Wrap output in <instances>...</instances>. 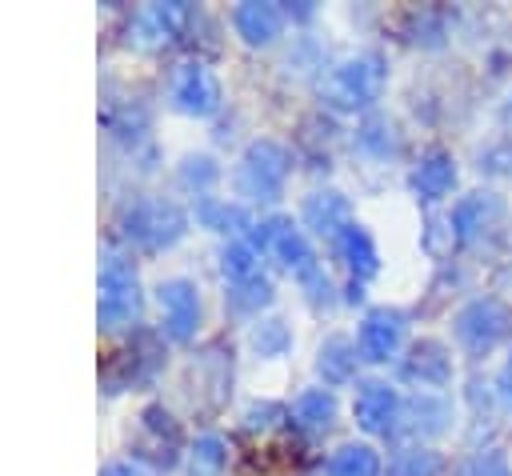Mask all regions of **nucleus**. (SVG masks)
<instances>
[{"label":"nucleus","instance_id":"nucleus-1","mask_svg":"<svg viewBox=\"0 0 512 476\" xmlns=\"http://www.w3.org/2000/svg\"><path fill=\"white\" fill-rule=\"evenodd\" d=\"M252 248H256V252H272V256H276V260H280V264L300 280V288H304L316 304L332 296V284H328L324 268L316 264L312 244L304 240V232H300L292 220L276 216V220L252 224Z\"/></svg>","mask_w":512,"mask_h":476},{"label":"nucleus","instance_id":"nucleus-2","mask_svg":"<svg viewBox=\"0 0 512 476\" xmlns=\"http://www.w3.org/2000/svg\"><path fill=\"white\" fill-rule=\"evenodd\" d=\"M384 92V60L372 52L348 56L340 60L324 80H320V96L324 104L340 108V112H360L368 104H376Z\"/></svg>","mask_w":512,"mask_h":476},{"label":"nucleus","instance_id":"nucleus-3","mask_svg":"<svg viewBox=\"0 0 512 476\" xmlns=\"http://www.w3.org/2000/svg\"><path fill=\"white\" fill-rule=\"evenodd\" d=\"M292 172V156L276 140H252L236 168V188L244 200H276Z\"/></svg>","mask_w":512,"mask_h":476},{"label":"nucleus","instance_id":"nucleus-4","mask_svg":"<svg viewBox=\"0 0 512 476\" xmlns=\"http://www.w3.org/2000/svg\"><path fill=\"white\" fill-rule=\"evenodd\" d=\"M96 316H100V328H124L140 316V280L128 256H108L100 264Z\"/></svg>","mask_w":512,"mask_h":476},{"label":"nucleus","instance_id":"nucleus-5","mask_svg":"<svg viewBox=\"0 0 512 476\" xmlns=\"http://www.w3.org/2000/svg\"><path fill=\"white\" fill-rule=\"evenodd\" d=\"M188 228V216L172 200H140L124 216V236L140 248H172Z\"/></svg>","mask_w":512,"mask_h":476},{"label":"nucleus","instance_id":"nucleus-6","mask_svg":"<svg viewBox=\"0 0 512 476\" xmlns=\"http://www.w3.org/2000/svg\"><path fill=\"white\" fill-rule=\"evenodd\" d=\"M456 340H460V348H468L472 356H484V352H492L504 336H508V328H512V312L496 300V296H480V300H472V304H464L460 312H456Z\"/></svg>","mask_w":512,"mask_h":476},{"label":"nucleus","instance_id":"nucleus-7","mask_svg":"<svg viewBox=\"0 0 512 476\" xmlns=\"http://www.w3.org/2000/svg\"><path fill=\"white\" fill-rule=\"evenodd\" d=\"M172 108L184 112V116H212L220 108V80L212 76L208 64L200 60H184L176 72H172Z\"/></svg>","mask_w":512,"mask_h":476},{"label":"nucleus","instance_id":"nucleus-8","mask_svg":"<svg viewBox=\"0 0 512 476\" xmlns=\"http://www.w3.org/2000/svg\"><path fill=\"white\" fill-rule=\"evenodd\" d=\"M352 416L368 436H392L396 424L404 420V400L392 384L384 380H364L356 400H352Z\"/></svg>","mask_w":512,"mask_h":476},{"label":"nucleus","instance_id":"nucleus-9","mask_svg":"<svg viewBox=\"0 0 512 476\" xmlns=\"http://www.w3.org/2000/svg\"><path fill=\"white\" fill-rule=\"evenodd\" d=\"M160 300V324L172 340H192L200 328V292L192 280H164L156 288Z\"/></svg>","mask_w":512,"mask_h":476},{"label":"nucleus","instance_id":"nucleus-10","mask_svg":"<svg viewBox=\"0 0 512 476\" xmlns=\"http://www.w3.org/2000/svg\"><path fill=\"white\" fill-rule=\"evenodd\" d=\"M404 328H408L404 312H396V308H372L360 320V336H356L360 356L372 360V364L392 360L400 352V344H404Z\"/></svg>","mask_w":512,"mask_h":476},{"label":"nucleus","instance_id":"nucleus-11","mask_svg":"<svg viewBox=\"0 0 512 476\" xmlns=\"http://www.w3.org/2000/svg\"><path fill=\"white\" fill-rule=\"evenodd\" d=\"M500 212H504V204H500L496 192H468V196H460L452 204V216H448L452 236L460 244H472V240H480L500 220Z\"/></svg>","mask_w":512,"mask_h":476},{"label":"nucleus","instance_id":"nucleus-12","mask_svg":"<svg viewBox=\"0 0 512 476\" xmlns=\"http://www.w3.org/2000/svg\"><path fill=\"white\" fill-rule=\"evenodd\" d=\"M140 456H148L156 468H172L176 464V448H180V428L164 408H144L140 416V436L132 444Z\"/></svg>","mask_w":512,"mask_h":476},{"label":"nucleus","instance_id":"nucleus-13","mask_svg":"<svg viewBox=\"0 0 512 476\" xmlns=\"http://www.w3.org/2000/svg\"><path fill=\"white\" fill-rule=\"evenodd\" d=\"M192 24V8L180 4V0H168V4H152L136 16V40L140 44H172L184 36V28Z\"/></svg>","mask_w":512,"mask_h":476},{"label":"nucleus","instance_id":"nucleus-14","mask_svg":"<svg viewBox=\"0 0 512 476\" xmlns=\"http://www.w3.org/2000/svg\"><path fill=\"white\" fill-rule=\"evenodd\" d=\"M400 372H404V380H416L424 392H436V388H444V384L452 380L448 348H444V344H436V340H420V344L404 356Z\"/></svg>","mask_w":512,"mask_h":476},{"label":"nucleus","instance_id":"nucleus-15","mask_svg":"<svg viewBox=\"0 0 512 476\" xmlns=\"http://www.w3.org/2000/svg\"><path fill=\"white\" fill-rule=\"evenodd\" d=\"M280 24H284V12L276 4H264V0H244L232 8V28L240 32L244 44L252 48H264L280 36Z\"/></svg>","mask_w":512,"mask_h":476},{"label":"nucleus","instance_id":"nucleus-16","mask_svg":"<svg viewBox=\"0 0 512 476\" xmlns=\"http://www.w3.org/2000/svg\"><path fill=\"white\" fill-rule=\"evenodd\" d=\"M452 188H456V160H452V152H444V148L424 152L420 164L412 168V192L432 204V200H444Z\"/></svg>","mask_w":512,"mask_h":476},{"label":"nucleus","instance_id":"nucleus-17","mask_svg":"<svg viewBox=\"0 0 512 476\" xmlns=\"http://www.w3.org/2000/svg\"><path fill=\"white\" fill-rule=\"evenodd\" d=\"M300 216H304V224L316 236H328V240H336L352 224V208H348V200L340 192H312L304 200V212Z\"/></svg>","mask_w":512,"mask_h":476},{"label":"nucleus","instance_id":"nucleus-18","mask_svg":"<svg viewBox=\"0 0 512 476\" xmlns=\"http://www.w3.org/2000/svg\"><path fill=\"white\" fill-rule=\"evenodd\" d=\"M336 248H340L344 264H348V272H352L356 280H368V276L380 272V252H376V244H372V236H368L364 224L352 220V224L336 236Z\"/></svg>","mask_w":512,"mask_h":476},{"label":"nucleus","instance_id":"nucleus-19","mask_svg":"<svg viewBox=\"0 0 512 476\" xmlns=\"http://www.w3.org/2000/svg\"><path fill=\"white\" fill-rule=\"evenodd\" d=\"M288 416H292V424L304 428V432H328L332 420H336V396H332L328 388H308V392H300V396L292 400Z\"/></svg>","mask_w":512,"mask_h":476},{"label":"nucleus","instance_id":"nucleus-20","mask_svg":"<svg viewBox=\"0 0 512 476\" xmlns=\"http://www.w3.org/2000/svg\"><path fill=\"white\" fill-rule=\"evenodd\" d=\"M404 416H408V428L420 432V436H436L448 428L452 420V408L440 392H420L412 404H404Z\"/></svg>","mask_w":512,"mask_h":476},{"label":"nucleus","instance_id":"nucleus-21","mask_svg":"<svg viewBox=\"0 0 512 476\" xmlns=\"http://www.w3.org/2000/svg\"><path fill=\"white\" fill-rule=\"evenodd\" d=\"M356 360H360V348H356L352 340H344V336H332V340L320 348L316 372L324 376V384H344V380H352Z\"/></svg>","mask_w":512,"mask_h":476},{"label":"nucleus","instance_id":"nucleus-22","mask_svg":"<svg viewBox=\"0 0 512 476\" xmlns=\"http://www.w3.org/2000/svg\"><path fill=\"white\" fill-rule=\"evenodd\" d=\"M328 476H380V456L368 444H344L328 460Z\"/></svg>","mask_w":512,"mask_h":476},{"label":"nucleus","instance_id":"nucleus-23","mask_svg":"<svg viewBox=\"0 0 512 476\" xmlns=\"http://www.w3.org/2000/svg\"><path fill=\"white\" fill-rule=\"evenodd\" d=\"M220 272L228 284H244V280L260 276V252L252 248V240H232L220 252Z\"/></svg>","mask_w":512,"mask_h":476},{"label":"nucleus","instance_id":"nucleus-24","mask_svg":"<svg viewBox=\"0 0 512 476\" xmlns=\"http://www.w3.org/2000/svg\"><path fill=\"white\" fill-rule=\"evenodd\" d=\"M384 476H440V456L432 448H404L392 456Z\"/></svg>","mask_w":512,"mask_h":476},{"label":"nucleus","instance_id":"nucleus-25","mask_svg":"<svg viewBox=\"0 0 512 476\" xmlns=\"http://www.w3.org/2000/svg\"><path fill=\"white\" fill-rule=\"evenodd\" d=\"M288 344H292V336H288L284 320H260V324L252 328V348H256L260 356H280Z\"/></svg>","mask_w":512,"mask_h":476},{"label":"nucleus","instance_id":"nucleus-26","mask_svg":"<svg viewBox=\"0 0 512 476\" xmlns=\"http://www.w3.org/2000/svg\"><path fill=\"white\" fill-rule=\"evenodd\" d=\"M356 140H360V148H368L372 156H388V152H396V124H388V120H368Z\"/></svg>","mask_w":512,"mask_h":476},{"label":"nucleus","instance_id":"nucleus-27","mask_svg":"<svg viewBox=\"0 0 512 476\" xmlns=\"http://www.w3.org/2000/svg\"><path fill=\"white\" fill-rule=\"evenodd\" d=\"M212 180H216V164H212L208 156H188V160L180 164V184H184V188L204 192Z\"/></svg>","mask_w":512,"mask_h":476},{"label":"nucleus","instance_id":"nucleus-28","mask_svg":"<svg viewBox=\"0 0 512 476\" xmlns=\"http://www.w3.org/2000/svg\"><path fill=\"white\" fill-rule=\"evenodd\" d=\"M272 300V284L264 280V276H252V280H244V284H232V304L236 308H260V304H268Z\"/></svg>","mask_w":512,"mask_h":476},{"label":"nucleus","instance_id":"nucleus-29","mask_svg":"<svg viewBox=\"0 0 512 476\" xmlns=\"http://www.w3.org/2000/svg\"><path fill=\"white\" fill-rule=\"evenodd\" d=\"M192 464L196 472H216L224 464V440L220 436H200L192 448Z\"/></svg>","mask_w":512,"mask_h":476},{"label":"nucleus","instance_id":"nucleus-30","mask_svg":"<svg viewBox=\"0 0 512 476\" xmlns=\"http://www.w3.org/2000/svg\"><path fill=\"white\" fill-rule=\"evenodd\" d=\"M196 216H200L208 228H220V232H228V224H236V220H240V212H236V208H228V204H220V200H212V196H200Z\"/></svg>","mask_w":512,"mask_h":476},{"label":"nucleus","instance_id":"nucleus-31","mask_svg":"<svg viewBox=\"0 0 512 476\" xmlns=\"http://www.w3.org/2000/svg\"><path fill=\"white\" fill-rule=\"evenodd\" d=\"M460 476H512V468H508V460L500 452H480V456H472L464 464Z\"/></svg>","mask_w":512,"mask_h":476},{"label":"nucleus","instance_id":"nucleus-32","mask_svg":"<svg viewBox=\"0 0 512 476\" xmlns=\"http://www.w3.org/2000/svg\"><path fill=\"white\" fill-rule=\"evenodd\" d=\"M500 396H504V404L512 408V356L504 360V372H500Z\"/></svg>","mask_w":512,"mask_h":476},{"label":"nucleus","instance_id":"nucleus-33","mask_svg":"<svg viewBox=\"0 0 512 476\" xmlns=\"http://www.w3.org/2000/svg\"><path fill=\"white\" fill-rule=\"evenodd\" d=\"M100 476H144L140 468H132V464H108Z\"/></svg>","mask_w":512,"mask_h":476},{"label":"nucleus","instance_id":"nucleus-34","mask_svg":"<svg viewBox=\"0 0 512 476\" xmlns=\"http://www.w3.org/2000/svg\"><path fill=\"white\" fill-rule=\"evenodd\" d=\"M508 120H512V96H508Z\"/></svg>","mask_w":512,"mask_h":476}]
</instances>
